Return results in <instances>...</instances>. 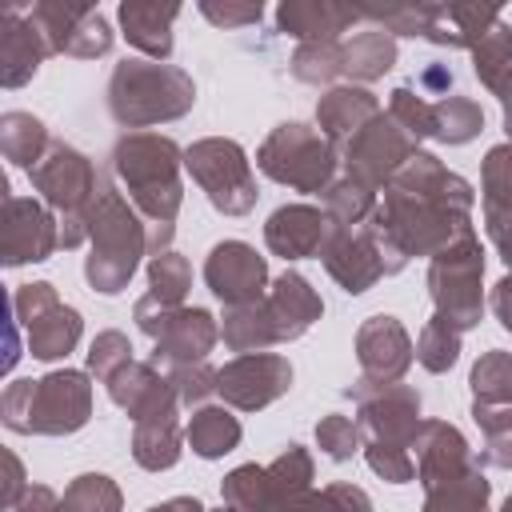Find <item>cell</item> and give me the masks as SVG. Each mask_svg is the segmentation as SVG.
I'll list each match as a JSON object with an SVG mask.
<instances>
[{"mask_svg": "<svg viewBox=\"0 0 512 512\" xmlns=\"http://www.w3.org/2000/svg\"><path fill=\"white\" fill-rule=\"evenodd\" d=\"M412 448H416V480H420L424 492L444 484V480L464 476L476 464L464 432L456 424H448V420H424L416 440H412Z\"/></svg>", "mask_w": 512, "mask_h": 512, "instance_id": "7402d4cb", "label": "cell"}, {"mask_svg": "<svg viewBox=\"0 0 512 512\" xmlns=\"http://www.w3.org/2000/svg\"><path fill=\"white\" fill-rule=\"evenodd\" d=\"M220 336H224V344H228L236 356H244V352H268L272 344H280L264 300H256V304H240V308H224Z\"/></svg>", "mask_w": 512, "mask_h": 512, "instance_id": "4dcf8cb0", "label": "cell"}, {"mask_svg": "<svg viewBox=\"0 0 512 512\" xmlns=\"http://www.w3.org/2000/svg\"><path fill=\"white\" fill-rule=\"evenodd\" d=\"M216 512H236V508H228V504H224V508H216Z\"/></svg>", "mask_w": 512, "mask_h": 512, "instance_id": "e7e4bbea", "label": "cell"}, {"mask_svg": "<svg viewBox=\"0 0 512 512\" xmlns=\"http://www.w3.org/2000/svg\"><path fill=\"white\" fill-rule=\"evenodd\" d=\"M428 296L436 316H444L456 332H468L484 316V248L480 236H464L428 260Z\"/></svg>", "mask_w": 512, "mask_h": 512, "instance_id": "9c48e42d", "label": "cell"}, {"mask_svg": "<svg viewBox=\"0 0 512 512\" xmlns=\"http://www.w3.org/2000/svg\"><path fill=\"white\" fill-rule=\"evenodd\" d=\"M204 284L224 308L256 304L268 296V260L244 240H220L204 260Z\"/></svg>", "mask_w": 512, "mask_h": 512, "instance_id": "e0dca14e", "label": "cell"}, {"mask_svg": "<svg viewBox=\"0 0 512 512\" xmlns=\"http://www.w3.org/2000/svg\"><path fill=\"white\" fill-rule=\"evenodd\" d=\"M264 304H268V316H272V328H276V340H280V344L300 340V336L324 316L320 292H316L300 272H292V268H284V272L272 280Z\"/></svg>", "mask_w": 512, "mask_h": 512, "instance_id": "603a6c76", "label": "cell"}, {"mask_svg": "<svg viewBox=\"0 0 512 512\" xmlns=\"http://www.w3.org/2000/svg\"><path fill=\"white\" fill-rule=\"evenodd\" d=\"M360 20L356 4L340 0H284L276 4V32L296 36L300 44H320V40H340Z\"/></svg>", "mask_w": 512, "mask_h": 512, "instance_id": "d4e9b609", "label": "cell"}, {"mask_svg": "<svg viewBox=\"0 0 512 512\" xmlns=\"http://www.w3.org/2000/svg\"><path fill=\"white\" fill-rule=\"evenodd\" d=\"M460 336H464V332H456L444 316L432 312V320L420 328V340H416V360H420V368L432 372V376H444V372L460 360Z\"/></svg>", "mask_w": 512, "mask_h": 512, "instance_id": "7bdbcfd3", "label": "cell"}, {"mask_svg": "<svg viewBox=\"0 0 512 512\" xmlns=\"http://www.w3.org/2000/svg\"><path fill=\"white\" fill-rule=\"evenodd\" d=\"M12 316L24 328L32 360H44V364L64 360L68 352H76V344L84 336L80 312L72 304H64L48 280L16 284L12 288Z\"/></svg>", "mask_w": 512, "mask_h": 512, "instance_id": "8fae6325", "label": "cell"}, {"mask_svg": "<svg viewBox=\"0 0 512 512\" xmlns=\"http://www.w3.org/2000/svg\"><path fill=\"white\" fill-rule=\"evenodd\" d=\"M388 116L400 124V132H408L416 144L432 136V104L424 100V92H412L408 84L392 88L388 96Z\"/></svg>", "mask_w": 512, "mask_h": 512, "instance_id": "c3c4849f", "label": "cell"}, {"mask_svg": "<svg viewBox=\"0 0 512 512\" xmlns=\"http://www.w3.org/2000/svg\"><path fill=\"white\" fill-rule=\"evenodd\" d=\"M240 436H244V428H240V420L228 412V404H204V408H196V412L188 416V424H184V440H188V448H192L200 460H220V456H228V452L240 444Z\"/></svg>", "mask_w": 512, "mask_h": 512, "instance_id": "f1b7e54d", "label": "cell"}, {"mask_svg": "<svg viewBox=\"0 0 512 512\" xmlns=\"http://www.w3.org/2000/svg\"><path fill=\"white\" fill-rule=\"evenodd\" d=\"M184 168L208 196V204L224 216H248L256 208V176L248 152L228 136H204L184 148Z\"/></svg>", "mask_w": 512, "mask_h": 512, "instance_id": "30bf717a", "label": "cell"}, {"mask_svg": "<svg viewBox=\"0 0 512 512\" xmlns=\"http://www.w3.org/2000/svg\"><path fill=\"white\" fill-rule=\"evenodd\" d=\"M488 304H492V312H496L500 328H504V332H512V272H508V276H500V280L492 284Z\"/></svg>", "mask_w": 512, "mask_h": 512, "instance_id": "680465c9", "label": "cell"}, {"mask_svg": "<svg viewBox=\"0 0 512 512\" xmlns=\"http://www.w3.org/2000/svg\"><path fill=\"white\" fill-rule=\"evenodd\" d=\"M420 84L432 88V92H444V96H448V88H452V72H448V64H432V68H424Z\"/></svg>", "mask_w": 512, "mask_h": 512, "instance_id": "94428289", "label": "cell"}, {"mask_svg": "<svg viewBox=\"0 0 512 512\" xmlns=\"http://www.w3.org/2000/svg\"><path fill=\"white\" fill-rule=\"evenodd\" d=\"M432 8L428 0H416V4H356V12L364 20H372L380 32L388 36H424L428 32V20H432Z\"/></svg>", "mask_w": 512, "mask_h": 512, "instance_id": "bcb514c9", "label": "cell"}, {"mask_svg": "<svg viewBox=\"0 0 512 512\" xmlns=\"http://www.w3.org/2000/svg\"><path fill=\"white\" fill-rule=\"evenodd\" d=\"M416 360V344L396 316H368L356 328V364L368 384H400Z\"/></svg>", "mask_w": 512, "mask_h": 512, "instance_id": "ac0fdd59", "label": "cell"}, {"mask_svg": "<svg viewBox=\"0 0 512 512\" xmlns=\"http://www.w3.org/2000/svg\"><path fill=\"white\" fill-rule=\"evenodd\" d=\"M336 164H340L336 144L320 128L300 124V120L276 124L264 136V144L256 148V168L292 192H320L324 196V188L336 180Z\"/></svg>", "mask_w": 512, "mask_h": 512, "instance_id": "52a82bcc", "label": "cell"}, {"mask_svg": "<svg viewBox=\"0 0 512 512\" xmlns=\"http://www.w3.org/2000/svg\"><path fill=\"white\" fill-rule=\"evenodd\" d=\"M220 496L228 508L236 512H276L272 500V484H268V468L260 464H240L220 480Z\"/></svg>", "mask_w": 512, "mask_h": 512, "instance_id": "f35d334b", "label": "cell"}, {"mask_svg": "<svg viewBox=\"0 0 512 512\" xmlns=\"http://www.w3.org/2000/svg\"><path fill=\"white\" fill-rule=\"evenodd\" d=\"M488 500H492V484L480 472V464H472L464 476L428 488L420 512H492Z\"/></svg>", "mask_w": 512, "mask_h": 512, "instance_id": "836d02e7", "label": "cell"}, {"mask_svg": "<svg viewBox=\"0 0 512 512\" xmlns=\"http://www.w3.org/2000/svg\"><path fill=\"white\" fill-rule=\"evenodd\" d=\"M28 20L44 32L48 52L72 56V60H96L112 48V24L92 4H64V0H40L28 8Z\"/></svg>", "mask_w": 512, "mask_h": 512, "instance_id": "5bb4252c", "label": "cell"}, {"mask_svg": "<svg viewBox=\"0 0 512 512\" xmlns=\"http://www.w3.org/2000/svg\"><path fill=\"white\" fill-rule=\"evenodd\" d=\"M376 116H380V100L360 84H336L316 100V128L332 144H348Z\"/></svg>", "mask_w": 512, "mask_h": 512, "instance_id": "4316f807", "label": "cell"}, {"mask_svg": "<svg viewBox=\"0 0 512 512\" xmlns=\"http://www.w3.org/2000/svg\"><path fill=\"white\" fill-rule=\"evenodd\" d=\"M132 320L144 336H152V364L168 376L180 368L204 364L220 340V320L196 304L168 308V304H156L152 296H140L132 308Z\"/></svg>", "mask_w": 512, "mask_h": 512, "instance_id": "ba28073f", "label": "cell"}, {"mask_svg": "<svg viewBox=\"0 0 512 512\" xmlns=\"http://www.w3.org/2000/svg\"><path fill=\"white\" fill-rule=\"evenodd\" d=\"M280 512H340V508H336V500L328 492H304L292 504H284Z\"/></svg>", "mask_w": 512, "mask_h": 512, "instance_id": "91938a15", "label": "cell"}, {"mask_svg": "<svg viewBox=\"0 0 512 512\" xmlns=\"http://www.w3.org/2000/svg\"><path fill=\"white\" fill-rule=\"evenodd\" d=\"M0 260L4 268L40 264L60 248V220L44 200L12 196L8 184H0Z\"/></svg>", "mask_w": 512, "mask_h": 512, "instance_id": "9a60e30c", "label": "cell"}, {"mask_svg": "<svg viewBox=\"0 0 512 512\" xmlns=\"http://www.w3.org/2000/svg\"><path fill=\"white\" fill-rule=\"evenodd\" d=\"M292 76L300 84H332L336 76H344V44L340 40H320V44H300L292 52Z\"/></svg>", "mask_w": 512, "mask_h": 512, "instance_id": "f6af8a7d", "label": "cell"}, {"mask_svg": "<svg viewBox=\"0 0 512 512\" xmlns=\"http://www.w3.org/2000/svg\"><path fill=\"white\" fill-rule=\"evenodd\" d=\"M180 16V4H156V0H120L116 20L124 40L152 56V60H168L172 56V24Z\"/></svg>", "mask_w": 512, "mask_h": 512, "instance_id": "484cf974", "label": "cell"}, {"mask_svg": "<svg viewBox=\"0 0 512 512\" xmlns=\"http://www.w3.org/2000/svg\"><path fill=\"white\" fill-rule=\"evenodd\" d=\"M0 420L24 436H72L92 420V376L56 368L40 380H12L0 396Z\"/></svg>", "mask_w": 512, "mask_h": 512, "instance_id": "277c9868", "label": "cell"}, {"mask_svg": "<svg viewBox=\"0 0 512 512\" xmlns=\"http://www.w3.org/2000/svg\"><path fill=\"white\" fill-rule=\"evenodd\" d=\"M484 232L500 252V260L512 268V216H484Z\"/></svg>", "mask_w": 512, "mask_h": 512, "instance_id": "9f6ffc18", "label": "cell"}, {"mask_svg": "<svg viewBox=\"0 0 512 512\" xmlns=\"http://www.w3.org/2000/svg\"><path fill=\"white\" fill-rule=\"evenodd\" d=\"M64 512H120L124 508V492L112 476L104 472H84L64 488Z\"/></svg>", "mask_w": 512, "mask_h": 512, "instance_id": "ee69618b", "label": "cell"}, {"mask_svg": "<svg viewBox=\"0 0 512 512\" xmlns=\"http://www.w3.org/2000/svg\"><path fill=\"white\" fill-rule=\"evenodd\" d=\"M148 512H208L196 496H172V500H164V504H152Z\"/></svg>", "mask_w": 512, "mask_h": 512, "instance_id": "6125c7cd", "label": "cell"}, {"mask_svg": "<svg viewBox=\"0 0 512 512\" xmlns=\"http://www.w3.org/2000/svg\"><path fill=\"white\" fill-rule=\"evenodd\" d=\"M44 56H52V52H48V40H44V32L28 20V12L4 8V16H0V84H4V88L28 84V80L40 72Z\"/></svg>", "mask_w": 512, "mask_h": 512, "instance_id": "cb8c5ba5", "label": "cell"}, {"mask_svg": "<svg viewBox=\"0 0 512 512\" xmlns=\"http://www.w3.org/2000/svg\"><path fill=\"white\" fill-rule=\"evenodd\" d=\"M200 16L216 28H248V24H260L264 16V4H248V0H200Z\"/></svg>", "mask_w": 512, "mask_h": 512, "instance_id": "f5cc1de1", "label": "cell"}, {"mask_svg": "<svg viewBox=\"0 0 512 512\" xmlns=\"http://www.w3.org/2000/svg\"><path fill=\"white\" fill-rule=\"evenodd\" d=\"M292 388V364L280 352H244L232 356L220 368V388L216 396H224L228 408L236 412H260L268 404H276L280 396H288Z\"/></svg>", "mask_w": 512, "mask_h": 512, "instance_id": "2e32d148", "label": "cell"}, {"mask_svg": "<svg viewBox=\"0 0 512 512\" xmlns=\"http://www.w3.org/2000/svg\"><path fill=\"white\" fill-rule=\"evenodd\" d=\"M332 228L336 224L316 204H280L264 220V244H268L272 256L304 260V256H320V248L332 236Z\"/></svg>", "mask_w": 512, "mask_h": 512, "instance_id": "44dd1931", "label": "cell"}, {"mask_svg": "<svg viewBox=\"0 0 512 512\" xmlns=\"http://www.w3.org/2000/svg\"><path fill=\"white\" fill-rule=\"evenodd\" d=\"M108 396H112V404H116L120 412H128L132 424L180 408V396H176L172 376L160 372L152 360H132V364H124V368L108 380Z\"/></svg>", "mask_w": 512, "mask_h": 512, "instance_id": "ffe728a7", "label": "cell"}, {"mask_svg": "<svg viewBox=\"0 0 512 512\" xmlns=\"http://www.w3.org/2000/svg\"><path fill=\"white\" fill-rule=\"evenodd\" d=\"M316 444H320V452L328 456V460H336V464H344V460H352L356 452H364V428L352 420V416H340V412H328V416H320V424H316Z\"/></svg>", "mask_w": 512, "mask_h": 512, "instance_id": "7dc6e473", "label": "cell"}, {"mask_svg": "<svg viewBox=\"0 0 512 512\" xmlns=\"http://www.w3.org/2000/svg\"><path fill=\"white\" fill-rule=\"evenodd\" d=\"M312 452L300 448V444H288L272 464H268V484H272V500H276V512L284 504H292L296 496L312 492Z\"/></svg>", "mask_w": 512, "mask_h": 512, "instance_id": "74e56055", "label": "cell"}, {"mask_svg": "<svg viewBox=\"0 0 512 512\" xmlns=\"http://www.w3.org/2000/svg\"><path fill=\"white\" fill-rule=\"evenodd\" d=\"M4 464H8V480H4V508H16L20 496L28 492V480H24V464L16 452H4Z\"/></svg>", "mask_w": 512, "mask_h": 512, "instance_id": "6f0895ef", "label": "cell"}, {"mask_svg": "<svg viewBox=\"0 0 512 512\" xmlns=\"http://www.w3.org/2000/svg\"><path fill=\"white\" fill-rule=\"evenodd\" d=\"M472 420L480 428V464L512 472V404H476Z\"/></svg>", "mask_w": 512, "mask_h": 512, "instance_id": "e575fe53", "label": "cell"}, {"mask_svg": "<svg viewBox=\"0 0 512 512\" xmlns=\"http://www.w3.org/2000/svg\"><path fill=\"white\" fill-rule=\"evenodd\" d=\"M500 512H512V492H508V500L500 504Z\"/></svg>", "mask_w": 512, "mask_h": 512, "instance_id": "be15d7a7", "label": "cell"}, {"mask_svg": "<svg viewBox=\"0 0 512 512\" xmlns=\"http://www.w3.org/2000/svg\"><path fill=\"white\" fill-rule=\"evenodd\" d=\"M472 400L476 404H512V352L492 348L472 364Z\"/></svg>", "mask_w": 512, "mask_h": 512, "instance_id": "b9f144b4", "label": "cell"}, {"mask_svg": "<svg viewBox=\"0 0 512 512\" xmlns=\"http://www.w3.org/2000/svg\"><path fill=\"white\" fill-rule=\"evenodd\" d=\"M324 212H328V220L336 224V228H360V224H368L372 220V212L380 208V200H376V192L372 188H364L360 180H352V176H340V180H332L328 188H324Z\"/></svg>", "mask_w": 512, "mask_h": 512, "instance_id": "8d00e7d4", "label": "cell"}, {"mask_svg": "<svg viewBox=\"0 0 512 512\" xmlns=\"http://www.w3.org/2000/svg\"><path fill=\"white\" fill-rule=\"evenodd\" d=\"M356 400V424L364 428V440L412 448L424 416H420V392L412 384H368L356 380L348 388Z\"/></svg>", "mask_w": 512, "mask_h": 512, "instance_id": "4fadbf2b", "label": "cell"}, {"mask_svg": "<svg viewBox=\"0 0 512 512\" xmlns=\"http://www.w3.org/2000/svg\"><path fill=\"white\" fill-rule=\"evenodd\" d=\"M480 204H484V216H512V144H496L484 152Z\"/></svg>", "mask_w": 512, "mask_h": 512, "instance_id": "ab89813d", "label": "cell"}, {"mask_svg": "<svg viewBox=\"0 0 512 512\" xmlns=\"http://www.w3.org/2000/svg\"><path fill=\"white\" fill-rule=\"evenodd\" d=\"M188 288H192V264L176 248H168L160 256H148V292L144 296H152L156 304L180 308Z\"/></svg>", "mask_w": 512, "mask_h": 512, "instance_id": "60d3db41", "label": "cell"}, {"mask_svg": "<svg viewBox=\"0 0 512 512\" xmlns=\"http://www.w3.org/2000/svg\"><path fill=\"white\" fill-rule=\"evenodd\" d=\"M172 384H176V396L184 408H204L208 396H216L220 388V368H208V364H192V368H180L172 372Z\"/></svg>", "mask_w": 512, "mask_h": 512, "instance_id": "816d5d0a", "label": "cell"}, {"mask_svg": "<svg viewBox=\"0 0 512 512\" xmlns=\"http://www.w3.org/2000/svg\"><path fill=\"white\" fill-rule=\"evenodd\" d=\"M472 72L476 80L500 100L504 112V132L512 144V24H496L488 36H480V44H472Z\"/></svg>", "mask_w": 512, "mask_h": 512, "instance_id": "83f0119b", "label": "cell"}, {"mask_svg": "<svg viewBox=\"0 0 512 512\" xmlns=\"http://www.w3.org/2000/svg\"><path fill=\"white\" fill-rule=\"evenodd\" d=\"M364 460H368V468H372L380 480H388V484H408V480H416V460L408 456V448L368 440V444H364Z\"/></svg>", "mask_w": 512, "mask_h": 512, "instance_id": "f907efd6", "label": "cell"}, {"mask_svg": "<svg viewBox=\"0 0 512 512\" xmlns=\"http://www.w3.org/2000/svg\"><path fill=\"white\" fill-rule=\"evenodd\" d=\"M28 180L60 220V248H80L88 240V208L104 184L96 164L80 148L52 140L44 160L28 168Z\"/></svg>", "mask_w": 512, "mask_h": 512, "instance_id": "8992f818", "label": "cell"}, {"mask_svg": "<svg viewBox=\"0 0 512 512\" xmlns=\"http://www.w3.org/2000/svg\"><path fill=\"white\" fill-rule=\"evenodd\" d=\"M416 152H420L416 140H412L408 132H400V124H396L388 112H380L376 120H368V124L344 144L340 160H344V176H352V180H360L364 188L380 192V188H388V184L400 176V168H404Z\"/></svg>", "mask_w": 512, "mask_h": 512, "instance_id": "7c38bea8", "label": "cell"}, {"mask_svg": "<svg viewBox=\"0 0 512 512\" xmlns=\"http://www.w3.org/2000/svg\"><path fill=\"white\" fill-rule=\"evenodd\" d=\"M472 204L476 188L460 172L444 168V160L432 152H416L384 188V200L368 220L384 256V272L396 276L412 256L432 260L448 244L472 236Z\"/></svg>", "mask_w": 512, "mask_h": 512, "instance_id": "6da1fadb", "label": "cell"}, {"mask_svg": "<svg viewBox=\"0 0 512 512\" xmlns=\"http://www.w3.org/2000/svg\"><path fill=\"white\" fill-rule=\"evenodd\" d=\"M108 164H112L116 188L128 196V204L148 224L152 256L168 252L172 232H176L172 224H176V212L184 204V184H180L184 148L160 132H124L112 144Z\"/></svg>", "mask_w": 512, "mask_h": 512, "instance_id": "7a4b0ae2", "label": "cell"}, {"mask_svg": "<svg viewBox=\"0 0 512 512\" xmlns=\"http://www.w3.org/2000/svg\"><path fill=\"white\" fill-rule=\"evenodd\" d=\"M12 512H64V500L48 484H28V492L20 496V504Z\"/></svg>", "mask_w": 512, "mask_h": 512, "instance_id": "11a10c76", "label": "cell"}, {"mask_svg": "<svg viewBox=\"0 0 512 512\" xmlns=\"http://www.w3.org/2000/svg\"><path fill=\"white\" fill-rule=\"evenodd\" d=\"M320 264H324V272L348 296H360L380 276H388L384 272V256H380V244H376V232L368 224H360V228H332V236L320 248Z\"/></svg>", "mask_w": 512, "mask_h": 512, "instance_id": "d6986e66", "label": "cell"}, {"mask_svg": "<svg viewBox=\"0 0 512 512\" xmlns=\"http://www.w3.org/2000/svg\"><path fill=\"white\" fill-rule=\"evenodd\" d=\"M124 364H132V340L124 332H116V328L96 332V340L88 344V368L84 372L108 384Z\"/></svg>", "mask_w": 512, "mask_h": 512, "instance_id": "681fc988", "label": "cell"}, {"mask_svg": "<svg viewBox=\"0 0 512 512\" xmlns=\"http://www.w3.org/2000/svg\"><path fill=\"white\" fill-rule=\"evenodd\" d=\"M196 104V84L184 68L124 56L108 76V112L120 128H152L188 116Z\"/></svg>", "mask_w": 512, "mask_h": 512, "instance_id": "5b68a950", "label": "cell"}, {"mask_svg": "<svg viewBox=\"0 0 512 512\" xmlns=\"http://www.w3.org/2000/svg\"><path fill=\"white\" fill-rule=\"evenodd\" d=\"M324 492L336 500V508H340V512H372V496H368L364 488H356V484L336 480V484H328Z\"/></svg>", "mask_w": 512, "mask_h": 512, "instance_id": "db71d44e", "label": "cell"}, {"mask_svg": "<svg viewBox=\"0 0 512 512\" xmlns=\"http://www.w3.org/2000/svg\"><path fill=\"white\" fill-rule=\"evenodd\" d=\"M48 128L32 112H4L0 116V152L16 168H36L48 152Z\"/></svg>", "mask_w": 512, "mask_h": 512, "instance_id": "d6a6232c", "label": "cell"}, {"mask_svg": "<svg viewBox=\"0 0 512 512\" xmlns=\"http://www.w3.org/2000/svg\"><path fill=\"white\" fill-rule=\"evenodd\" d=\"M396 64V36L380 32V28H368V32H356L348 44H344V76L356 80L360 88L380 80L388 68Z\"/></svg>", "mask_w": 512, "mask_h": 512, "instance_id": "1f68e13d", "label": "cell"}, {"mask_svg": "<svg viewBox=\"0 0 512 512\" xmlns=\"http://www.w3.org/2000/svg\"><path fill=\"white\" fill-rule=\"evenodd\" d=\"M144 256H152L144 216L128 204V196L120 188L100 184V192L88 208V256H84L88 288L100 296L124 292Z\"/></svg>", "mask_w": 512, "mask_h": 512, "instance_id": "3957f363", "label": "cell"}, {"mask_svg": "<svg viewBox=\"0 0 512 512\" xmlns=\"http://www.w3.org/2000/svg\"><path fill=\"white\" fill-rule=\"evenodd\" d=\"M484 132V108L472 96H440L432 104V140L440 144H468Z\"/></svg>", "mask_w": 512, "mask_h": 512, "instance_id": "d590c367", "label": "cell"}, {"mask_svg": "<svg viewBox=\"0 0 512 512\" xmlns=\"http://www.w3.org/2000/svg\"><path fill=\"white\" fill-rule=\"evenodd\" d=\"M180 420L176 412H164V416H148L132 428V460L144 468V472H168L176 460H180Z\"/></svg>", "mask_w": 512, "mask_h": 512, "instance_id": "f546056e", "label": "cell"}]
</instances>
